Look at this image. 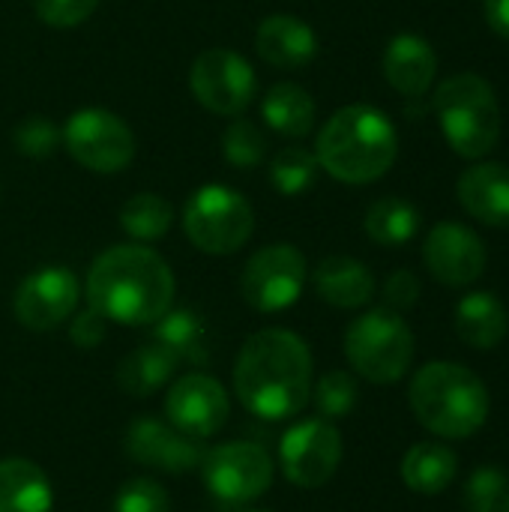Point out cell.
I'll return each mask as SVG.
<instances>
[{"mask_svg": "<svg viewBox=\"0 0 509 512\" xmlns=\"http://www.w3.org/2000/svg\"><path fill=\"white\" fill-rule=\"evenodd\" d=\"M204 486L216 501L246 504L261 498L273 483V459L264 447L246 441H228L204 453L201 459Z\"/></svg>", "mask_w": 509, "mask_h": 512, "instance_id": "obj_9", "label": "cell"}, {"mask_svg": "<svg viewBox=\"0 0 509 512\" xmlns=\"http://www.w3.org/2000/svg\"><path fill=\"white\" fill-rule=\"evenodd\" d=\"M414 417L438 438L462 441L477 435L489 420V390L486 384L459 363H426L408 390Z\"/></svg>", "mask_w": 509, "mask_h": 512, "instance_id": "obj_4", "label": "cell"}, {"mask_svg": "<svg viewBox=\"0 0 509 512\" xmlns=\"http://www.w3.org/2000/svg\"><path fill=\"white\" fill-rule=\"evenodd\" d=\"M357 405V381L348 372H327L315 384V408L324 420H339Z\"/></svg>", "mask_w": 509, "mask_h": 512, "instance_id": "obj_31", "label": "cell"}, {"mask_svg": "<svg viewBox=\"0 0 509 512\" xmlns=\"http://www.w3.org/2000/svg\"><path fill=\"white\" fill-rule=\"evenodd\" d=\"M306 285V258L297 246L273 243L258 249L240 276V294L255 312H282L294 306Z\"/></svg>", "mask_w": 509, "mask_h": 512, "instance_id": "obj_10", "label": "cell"}, {"mask_svg": "<svg viewBox=\"0 0 509 512\" xmlns=\"http://www.w3.org/2000/svg\"><path fill=\"white\" fill-rule=\"evenodd\" d=\"M279 462H282V474L288 483L300 489H321L339 471L342 435L324 417L300 420L282 435Z\"/></svg>", "mask_w": 509, "mask_h": 512, "instance_id": "obj_12", "label": "cell"}, {"mask_svg": "<svg viewBox=\"0 0 509 512\" xmlns=\"http://www.w3.org/2000/svg\"><path fill=\"white\" fill-rule=\"evenodd\" d=\"M234 393L261 420L297 417L312 399L309 345L282 327L252 333L234 363Z\"/></svg>", "mask_w": 509, "mask_h": 512, "instance_id": "obj_1", "label": "cell"}, {"mask_svg": "<svg viewBox=\"0 0 509 512\" xmlns=\"http://www.w3.org/2000/svg\"><path fill=\"white\" fill-rule=\"evenodd\" d=\"M12 144L21 156H30V159H45L51 156L60 144H63V129H57L48 117H24L15 132H12Z\"/></svg>", "mask_w": 509, "mask_h": 512, "instance_id": "obj_33", "label": "cell"}, {"mask_svg": "<svg viewBox=\"0 0 509 512\" xmlns=\"http://www.w3.org/2000/svg\"><path fill=\"white\" fill-rule=\"evenodd\" d=\"M462 207L483 225H509V168L504 162H480L459 177Z\"/></svg>", "mask_w": 509, "mask_h": 512, "instance_id": "obj_18", "label": "cell"}, {"mask_svg": "<svg viewBox=\"0 0 509 512\" xmlns=\"http://www.w3.org/2000/svg\"><path fill=\"white\" fill-rule=\"evenodd\" d=\"M126 453L138 465H147L153 471L186 474L201 465L207 450L198 438L183 435L159 417H138L126 432Z\"/></svg>", "mask_w": 509, "mask_h": 512, "instance_id": "obj_15", "label": "cell"}, {"mask_svg": "<svg viewBox=\"0 0 509 512\" xmlns=\"http://www.w3.org/2000/svg\"><path fill=\"white\" fill-rule=\"evenodd\" d=\"M498 512H509V495L504 498V504H501V510H498Z\"/></svg>", "mask_w": 509, "mask_h": 512, "instance_id": "obj_39", "label": "cell"}, {"mask_svg": "<svg viewBox=\"0 0 509 512\" xmlns=\"http://www.w3.org/2000/svg\"><path fill=\"white\" fill-rule=\"evenodd\" d=\"M54 495L45 471L30 459L0 462V512H51Z\"/></svg>", "mask_w": 509, "mask_h": 512, "instance_id": "obj_22", "label": "cell"}, {"mask_svg": "<svg viewBox=\"0 0 509 512\" xmlns=\"http://www.w3.org/2000/svg\"><path fill=\"white\" fill-rule=\"evenodd\" d=\"M315 156L318 165L342 183H375L393 168L399 135L384 111L348 105L321 126Z\"/></svg>", "mask_w": 509, "mask_h": 512, "instance_id": "obj_3", "label": "cell"}, {"mask_svg": "<svg viewBox=\"0 0 509 512\" xmlns=\"http://www.w3.org/2000/svg\"><path fill=\"white\" fill-rule=\"evenodd\" d=\"M174 369H177V357L168 348H162L159 342H150L120 360L117 384L132 399H144V396H153L159 387H165L171 381Z\"/></svg>", "mask_w": 509, "mask_h": 512, "instance_id": "obj_24", "label": "cell"}, {"mask_svg": "<svg viewBox=\"0 0 509 512\" xmlns=\"http://www.w3.org/2000/svg\"><path fill=\"white\" fill-rule=\"evenodd\" d=\"M96 6H99V0H33L39 21H45L48 27H57V30L84 24L96 12Z\"/></svg>", "mask_w": 509, "mask_h": 512, "instance_id": "obj_35", "label": "cell"}, {"mask_svg": "<svg viewBox=\"0 0 509 512\" xmlns=\"http://www.w3.org/2000/svg\"><path fill=\"white\" fill-rule=\"evenodd\" d=\"M423 258L429 273L447 285V288H465L474 285L486 270V246L483 240L459 225V222H441L429 231Z\"/></svg>", "mask_w": 509, "mask_h": 512, "instance_id": "obj_16", "label": "cell"}, {"mask_svg": "<svg viewBox=\"0 0 509 512\" xmlns=\"http://www.w3.org/2000/svg\"><path fill=\"white\" fill-rule=\"evenodd\" d=\"M509 330V315L504 303L489 291H474L456 306V333L468 348L492 351L504 342Z\"/></svg>", "mask_w": 509, "mask_h": 512, "instance_id": "obj_21", "label": "cell"}, {"mask_svg": "<svg viewBox=\"0 0 509 512\" xmlns=\"http://www.w3.org/2000/svg\"><path fill=\"white\" fill-rule=\"evenodd\" d=\"M255 48L276 69H300L315 60L318 36L297 15H270L258 24Z\"/></svg>", "mask_w": 509, "mask_h": 512, "instance_id": "obj_17", "label": "cell"}, {"mask_svg": "<svg viewBox=\"0 0 509 512\" xmlns=\"http://www.w3.org/2000/svg\"><path fill=\"white\" fill-rule=\"evenodd\" d=\"M318 171H321L318 156L300 144H288L270 159V180H273L276 192L285 198L306 195L315 186Z\"/></svg>", "mask_w": 509, "mask_h": 512, "instance_id": "obj_29", "label": "cell"}, {"mask_svg": "<svg viewBox=\"0 0 509 512\" xmlns=\"http://www.w3.org/2000/svg\"><path fill=\"white\" fill-rule=\"evenodd\" d=\"M171 222H174V207H171V201H165L156 192H138L120 210L123 231L138 243L162 240L168 234Z\"/></svg>", "mask_w": 509, "mask_h": 512, "instance_id": "obj_28", "label": "cell"}, {"mask_svg": "<svg viewBox=\"0 0 509 512\" xmlns=\"http://www.w3.org/2000/svg\"><path fill=\"white\" fill-rule=\"evenodd\" d=\"M509 495L507 474L495 465L477 468L465 483V507L471 512H498Z\"/></svg>", "mask_w": 509, "mask_h": 512, "instance_id": "obj_32", "label": "cell"}, {"mask_svg": "<svg viewBox=\"0 0 509 512\" xmlns=\"http://www.w3.org/2000/svg\"><path fill=\"white\" fill-rule=\"evenodd\" d=\"M222 150L234 168H258L264 162V135L252 120L237 117L222 135Z\"/></svg>", "mask_w": 509, "mask_h": 512, "instance_id": "obj_30", "label": "cell"}, {"mask_svg": "<svg viewBox=\"0 0 509 512\" xmlns=\"http://www.w3.org/2000/svg\"><path fill=\"white\" fill-rule=\"evenodd\" d=\"M486 21L498 36L509 39V0H486Z\"/></svg>", "mask_w": 509, "mask_h": 512, "instance_id": "obj_38", "label": "cell"}, {"mask_svg": "<svg viewBox=\"0 0 509 512\" xmlns=\"http://www.w3.org/2000/svg\"><path fill=\"white\" fill-rule=\"evenodd\" d=\"M252 512H264V510H252Z\"/></svg>", "mask_w": 509, "mask_h": 512, "instance_id": "obj_40", "label": "cell"}, {"mask_svg": "<svg viewBox=\"0 0 509 512\" xmlns=\"http://www.w3.org/2000/svg\"><path fill=\"white\" fill-rule=\"evenodd\" d=\"M363 225H366V234L375 243H381V246H405L420 228V213L405 198H381V201H375L369 207Z\"/></svg>", "mask_w": 509, "mask_h": 512, "instance_id": "obj_27", "label": "cell"}, {"mask_svg": "<svg viewBox=\"0 0 509 512\" xmlns=\"http://www.w3.org/2000/svg\"><path fill=\"white\" fill-rule=\"evenodd\" d=\"M459 471V459L447 444L423 441L414 444L402 459V480L417 495H441Z\"/></svg>", "mask_w": 509, "mask_h": 512, "instance_id": "obj_23", "label": "cell"}, {"mask_svg": "<svg viewBox=\"0 0 509 512\" xmlns=\"http://www.w3.org/2000/svg\"><path fill=\"white\" fill-rule=\"evenodd\" d=\"M69 339L78 348H93L105 339V318L96 309H84L75 315L72 327H69Z\"/></svg>", "mask_w": 509, "mask_h": 512, "instance_id": "obj_37", "label": "cell"}, {"mask_svg": "<svg viewBox=\"0 0 509 512\" xmlns=\"http://www.w3.org/2000/svg\"><path fill=\"white\" fill-rule=\"evenodd\" d=\"M228 414H231V402L225 387L204 372H189L177 378L165 396L168 423L198 441L216 435L225 426Z\"/></svg>", "mask_w": 509, "mask_h": 512, "instance_id": "obj_14", "label": "cell"}, {"mask_svg": "<svg viewBox=\"0 0 509 512\" xmlns=\"http://www.w3.org/2000/svg\"><path fill=\"white\" fill-rule=\"evenodd\" d=\"M192 96L213 114L237 117L258 90L255 69L246 57L231 48H207L195 57L189 69Z\"/></svg>", "mask_w": 509, "mask_h": 512, "instance_id": "obj_11", "label": "cell"}, {"mask_svg": "<svg viewBox=\"0 0 509 512\" xmlns=\"http://www.w3.org/2000/svg\"><path fill=\"white\" fill-rule=\"evenodd\" d=\"M114 512H171V501L156 480L138 477L120 486L114 498Z\"/></svg>", "mask_w": 509, "mask_h": 512, "instance_id": "obj_34", "label": "cell"}, {"mask_svg": "<svg viewBox=\"0 0 509 512\" xmlns=\"http://www.w3.org/2000/svg\"><path fill=\"white\" fill-rule=\"evenodd\" d=\"M261 117L270 129H276L285 138H303L315 126V102L312 96L291 81L273 84L261 102Z\"/></svg>", "mask_w": 509, "mask_h": 512, "instance_id": "obj_25", "label": "cell"}, {"mask_svg": "<svg viewBox=\"0 0 509 512\" xmlns=\"http://www.w3.org/2000/svg\"><path fill=\"white\" fill-rule=\"evenodd\" d=\"M438 72V57L432 45L417 33H399L384 51V75L393 90L405 96H423Z\"/></svg>", "mask_w": 509, "mask_h": 512, "instance_id": "obj_19", "label": "cell"}, {"mask_svg": "<svg viewBox=\"0 0 509 512\" xmlns=\"http://www.w3.org/2000/svg\"><path fill=\"white\" fill-rule=\"evenodd\" d=\"M66 153L93 174H117L135 156L132 129L105 108H81L63 126Z\"/></svg>", "mask_w": 509, "mask_h": 512, "instance_id": "obj_8", "label": "cell"}, {"mask_svg": "<svg viewBox=\"0 0 509 512\" xmlns=\"http://www.w3.org/2000/svg\"><path fill=\"white\" fill-rule=\"evenodd\" d=\"M384 300L390 312H405L414 309L420 300V279L411 270H396L387 285H384Z\"/></svg>", "mask_w": 509, "mask_h": 512, "instance_id": "obj_36", "label": "cell"}, {"mask_svg": "<svg viewBox=\"0 0 509 512\" xmlns=\"http://www.w3.org/2000/svg\"><path fill=\"white\" fill-rule=\"evenodd\" d=\"M174 300V273L141 243L105 249L87 273V303L105 321L126 327L156 324Z\"/></svg>", "mask_w": 509, "mask_h": 512, "instance_id": "obj_2", "label": "cell"}, {"mask_svg": "<svg viewBox=\"0 0 509 512\" xmlns=\"http://www.w3.org/2000/svg\"><path fill=\"white\" fill-rule=\"evenodd\" d=\"M78 297H81V288L72 270L42 267L18 285L12 309L21 327L45 333L63 324L75 312Z\"/></svg>", "mask_w": 509, "mask_h": 512, "instance_id": "obj_13", "label": "cell"}, {"mask_svg": "<svg viewBox=\"0 0 509 512\" xmlns=\"http://www.w3.org/2000/svg\"><path fill=\"white\" fill-rule=\"evenodd\" d=\"M153 342L168 348L177 363H207V330L189 309H168L153 327Z\"/></svg>", "mask_w": 509, "mask_h": 512, "instance_id": "obj_26", "label": "cell"}, {"mask_svg": "<svg viewBox=\"0 0 509 512\" xmlns=\"http://www.w3.org/2000/svg\"><path fill=\"white\" fill-rule=\"evenodd\" d=\"M435 117L447 144L465 159H483L501 138V105L495 87L474 75L462 72L447 78L435 90Z\"/></svg>", "mask_w": 509, "mask_h": 512, "instance_id": "obj_5", "label": "cell"}, {"mask_svg": "<svg viewBox=\"0 0 509 512\" xmlns=\"http://www.w3.org/2000/svg\"><path fill=\"white\" fill-rule=\"evenodd\" d=\"M183 228L195 249L207 255H231L252 237L255 213L237 189L207 183L186 201Z\"/></svg>", "mask_w": 509, "mask_h": 512, "instance_id": "obj_7", "label": "cell"}, {"mask_svg": "<svg viewBox=\"0 0 509 512\" xmlns=\"http://www.w3.org/2000/svg\"><path fill=\"white\" fill-rule=\"evenodd\" d=\"M315 291L336 309H360L375 294L372 270L348 255H330L315 270Z\"/></svg>", "mask_w": 509, "mask_h": 512, "instance_id": "obj_20", "label": "cell"}, {"mask_svg": "<svg viewBox=\"0 0 509 512\" xmlns=\"http://www.w3.org/2000/svg\"><path fill=\"white\" fill-rule=\"evenodd\" d=\"M345 357L372 384H396L414 363V333L399 312L372 309L345 333Z\"/></svg>", "mask_w": 509, "mask_h": 512, "instance_id": "obj_6", "label": "cell"}]
</instances>
